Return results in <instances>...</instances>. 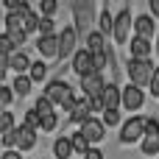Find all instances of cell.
I'll return each instance as SVG.
<instances>
[{"instance_id": "1", "label": "cell", "mask_w": 159, "mask_h": 159, "mask_svg": "<svg viewBox=\"0 0 159 159\" xmlns=\"http://www.w3.org/2000/svg\"><path fill=\"white\" fill-rule=\"evenodd\" d=\"M154 73H157V67H154L148 59H145V61H140V59H129V81H131L134 87H145V84H151Z\"/></svg>"}, {"instance_id": "2", "label": "cell", "mask_w": 159, "mask_h": 159, "mask_svg": "<svg viewBox=\"0 0 159 159\" xmlns=\"http://www.w3.org/2000/svg\"><path fill=\"white\" fill-rule=\"evenodd\" d=\"M145 140V117H131V120H126V126H123V131H120V143L123 145H129V143H137V140Z\"/></svg>"}, {"instance_id": "3", "label": "cell", "mask_w": 159, "mask_h": 159, "mask_svg": "<svg viewBox=\"0 0 159 159\" xmlns=\"http://www.w3.org/2000/svg\"><path fill=\"white\" fill-rule=\"evenodd\" d=\"M81 92H84V98H89V101H103L106 81H103L101 75H87V78H81Z\"/></svg>"}, {"instance_id": "4", "label": "cell", "mask_w": 159, "mask_h": 159, "mask_svg": "<svg viewBox=\"0 0 159 159\" xmlns=\"http://www.w3.org/2000/svg\"><path fill=\"white\" fill-rule=\"evenodd\" d=\"M45 98H50L53 103L64 106V103L73 98V89H70V84H67V81H50V84H48V89H45Z\"/></svg>"}, {"instance_id": "5", "label": "cell", "mask_w": 159, "mask_h": 159, "mask_svg": "<svg viewBox=\"0 0 159 159\" xmlns=\"http://www.w3.org/2000/svg\"><path fill=\"white\" fill-rule=\"evenodd\" d=\"M75 39H78V31H75L73 25H67V28L59 34V56H61V59L78 53V50H75Z\"/></svg>"}, {"instance_id": "6", "label": "cell", "mask_w": 159, "mask_h": 159, "mask_svg": "<svg viewBox=\"0 0 159 159\" xmlns=\"http://www.w3.org/2000/svg\"><path fill=\"white\" fill-rule=\"evenodd\" d=\"M73 70L81 75V78H87V75H95V64H92V53L87 50V48H81L75 56H73Z\"/></svg>"}, {"instance_id": "7", "label": "cell", "mask_w": 159, "mask_h": 159, "mask_svg": "<svg viewBox=\"0 0 159 159\" xmlns=\"http://www.w3.org/2000/svg\"><path fill=\"white\" fill-rule=\"evenodd\" d=\"M73 11H75V20H78V34H81L84 42H87V36H89V34H87V22L92 20V3H89V0H87V3L78 0V3H73Z\"/></svg>"}, {"instance_id": "8", "label": "cell", "mask_w": 159, "mask_h": 159, "mask_svg": "<svg viewBox=\"0 0 159 159\" xmlns=\"http://www.w3.org/2000/svg\"><path fill=\"white\" fill-rule=\"evenodd\" d=\"M81 134L89 140V145H95V143H101V140L106 137V126H103V120H95V117H89V120L81 126Z\"/></svg>"}, {"instance_id": "9", "label": "cell", "mask_w": 159, "mask_h": 159, "mask_svg": "<svg viewBox=\"0 0 159 159\" xmlns=\"http://www.w3.org/2000/svg\"><path fill=\"white\" fill-rule=\"evenodd\" d=\"M129 28H131V11H129V8H123V11L115 17V34H112V36H115V42H120V45H123V42L129 39Z\"/></svg>"}, {"instance_id": "10", "label": "cell", "mask_w": 159, "mask_h": 159, "mask_svg": "<svg viewBox=\"0 0 159 159\" xmlns=\"http://www.w3.org/2000/svg\"><path fill=\"white\" fill-rule=\"evenodd\" d=\"M143 101H145V95H143V89H140V87L129 84V87L123 89V109H129V112H137V109L143 106Z\"/></svg>"}, {"instance_id": "11", "label": "cell", "mask_w": 159, "mask_h": 159, "mask_svg": "<svg viewBox=\"0 0 159 159\" xmlns=\"http://www.w3.org/2000/svg\"><path fill=\"white\" fill-rule=\"evenodd\" d=\"M36 50L42 53V59H56L59 56V36H39L36 39Z\"/></svg>"}, {"instance_id": "12", "label": "cell", "mask_w": 159, "mask_h": 159, "mask_svg": "<svg viewBox=\"0 0 159 159\" xmlns=\"http://www.w3.org/2000/svg\"><path fill=\"white\" fill-rule=\"evenodd\" d=\"M103 106H106V112H117V106H123V89H120V87H115V84H106Z\"/></svg>"}, {"instance_id": "13", "label": "cell", "mask_w": 159, "mask_h": 159, "mask_svg": "<svg viewBox=\"0 0 159 159\" xmlns=\"http://www.w3.org/2000/svg\"><path fill=\"white\" fill-rule=\"evenodd\" d=\"M151 50H154L151 39H143V36H134V39H131V59L145 61V59L151 56Z\"/></svg>"}, {"instance_id": "14", "label": "cell", "mask_w": 159, "mask_h": 159, "mask_svg": "<svg viewBox=\"0 0 159 159\" xmlns=\"http://www.w3.org/2000/svg\"><path fill=\"white\" fill-rule=\"evenodd\" d=\"M31 67H34V61L28 59V53H25V50L11 53V70H14L17 75H28V73H31Z\"/></svg>"}, {"instance_id": "15", "label": "cell", "mask_w": 159, "mask_h": 159, "mask_svg": "<svg viewBox=\"0 0 159 159\" xmlns=\"http://www.w3.org/2000/svg\"><path fill=\"white\" fill-rule=\"evenodd\" d=\"M92 112H95V109H92V101H89V98H81V101H78V106L73 109L70 120H73V123H81V126H84V123L92 117Z\"/></svg>"}, {"instance_id": "16", "label": "cell", "mask_w": 159, "mask_h": 159, "mask_svg": "<svg viewBox=\"0 0 159 159\" xmlns=\"http://www.w3.org/2000/svg\"><path fill=\"white\" fill-rule=\"evenodd\" d=\"M154 17H148V14H143V17H137L134 20V31H137V36H143V39H151L154 36Z\"/></svg>"}, {"instance_id": "17", "label": "cell", "mask_w": 159, "mask_h": 159, "mask_svg": "<svg viewBox=\"0 0 159 159\" xmlns=\"http://www.w3.org/2000/svg\"><path fill=\"white\" fill-rule=\"evenodd\" d=\"M36 145V131L28 126H20V140H17V151H31Z\"/></svg>"}, {"instance_id": "18", "label": "cell", "mask_w": 159, "mask_h": 159, "mask_svg": "<svg viewBox=\"0 0 159 159\" xmlns=\"http://www.w3.org/2000/svg\"><path fill=\"white\" fill-rule=\"evenodd\" d=\"M53 154L59 159H70L73 154H75V148H73V140L70 137H59L56 143H53Z\"/></svg>"}, {"instance_id": "19", "label": "cell", "mask_w": 159, "mask_h": 159, "mask_svg": "<svg viewBox=\"0 0 159 159\" xmlns=\"http://www.w3.org/2000/svg\"><path fill=\"white\" fill-rule=\"evenodd\" d=\"M89 53H106V42H103V34L101 31H89L87 36V45H84Z\"/></svg>"}, {"instance_id": "20", "label": "cell", "mask_w": 159, "mask_h": 159, "mask_svg": "<svg viewBox=\"0 0 159 159\" xmlns=\"http://www.w3.org/2000/svg\"><path fill=\"white\" fill-rule=\"evenodd\" d=\"M98 25H101V34H103V36H106V34H115V17L109 14V8H103V11H101Z\"/></svg>"}, {"instance_id": "21", "label": "cell", "mask_w": 159, "mask_h": 159, "mask_svg": "<svg viewBox=\"0 0 159 159\" xmlns=\"http://www.w3.org/2000/svg\"><path fill=\"white\" fill-rule=\"evenodd\" d=\"M6 36L11 39V45L17 48V50H22V45H25V28H6Z\"/></svg>"}, {"instance_id": "22", "label": "cell", "mask_w": 159, "mask_h": 159, "mask_svg": "<svg viewBox=\"0 0 159 159\" xmlns=\"http://www.w3.org/2000/svg\"><path fill=\"white\" fill-rule=\"evenodd\" d=\"M22 126H28V129H34V131H42V115H39L36 109H28L25 117H22Z\"/></svg>"}, {"instance_id": "23", "label": "cell", "mask_w": 159, "mask_h": 159, "mask_svg": "<svg viewBox=\"0 0 159 159\" xmlns=\"http://www.w3.org/2000/svg\"><path fill=\"white\" fill-rule=\"evenodd\" d=\"M31 84H34L31 75H17V78H14V95H20V98L28 95V92H31Z\"/></svg>"}, {"instance_id": "24", "label": "cell", "mask_w": 159, "mask_h": 159, "mask_svg": "<svg viewBox=\"0 0 159 159\" xmlns=\"http://www.w3.org/2000/svg\"><path fill=\"white\" fill-rule=\"evenodd\" d=\"M70 140H73V148H75V154H89V140L81 134V131H75V134H70Z\"/></svg>"}, {"instance_id": "25", "label": "cell", "mask_w": 159, "mask_h": 159, "mask_svg": "<svg viewBox=\"0 0 159 159\" xmlns=\"http://www.w3.org/2000/svg\"><path fill=\"white\" fill-rule=\"evenodd\" d=\"M34 109H36L42 117H50V115H56V112H53V101H50V98H45V95L36 101V106H34Z\"/></svg>"}, {"instance_id": "26", "label": "cell", "mask_w": 159, "mask_h": 159, "mask_svg": "<svg viewBox=\"0 0 159 159\" xmlns=\"http://www.w3.org/2000/svg\"><path fill=\"white\" fill-rule=\"evenodd\" d=\"M17 126H14V115L11 112H3L0 115V137H6L8 131H14Z\"/></svg>"}, {"instance_id": "27", "label": "cell", "mask_w": 159, "mask_h": 159, "mask_svg": "<svg viewBox=\"0 0 159 159\" xmlns=\"http://www.w3.org/2000/svg\"><path fill=\"white\" fill-rule=\"evenodd\" d=\"M143 154L145 157H157L159 154V137H145L143 140Z\"/></svg>"}, {"instance_id": "28", "label": "cell", "mask_w": 159, "mask_h": 159, "mask_svg": "<svg viewBox=\"0 0 159 159\" xmlns=\"http://www.w3.org/2000/svg\"><path fill=\"white\" fill-rule=\"evenodd\" d=\"M31 81H45V75H48V64L45 61H34V67H31Z\"/></svg>"}, {"instance_id": "29", "label": "cell", "mask_w": 159, "mask_h": 159, "mask_svg": "<svg viewBox=\"0 0 159 159\" xmlns=\"http://www.w3.org/2000/svg\"><path fill=\"white\" fill-rule=\"evenodd\" d=\"M11 101H14V87H3V84H0V106L6 109Z\"/></svg>"}, {"instance_id": "30", "label": "cell", "mask_w": 159, "mask_h": 159, "mask_svg": "<svg viewBox=\"0 0 159 159\" xmlns=\"http://www.w3.org/2000/svg\"><path fill=\"white\" fill-rule=\"evenodd\" d=\"M145 137H159V120L145 117Z\"/></svg>"}, {"instance_id": "31", "label": "cell", "mask_w": 159, "mask_h": 159, "mask_svg": "<svg viewBox=\"0 0 159 159\" xmlns=\"http://www.w3.org/2000/svg\"><path fill=\"white\" fill-rule=\"evenodd\" d=\"M39 36H53V20H50V17H42V22H39Z\"/></svg>"}, {"instance_id": "32", "label": "cell", "mask_w": 159, "mask_h": 159, "mask_svg": "<svg viewBox=\"0 0 159 159\" xmlns=\"http://www.w3.org/2000/svg\"><path fill=\"white\" fill-rule=\"evenodd\" d=\"M92 64H95V75H101V70L106 67V53H92Z\"/></svg>"}, {"instance_id": "33", "label": "cell", "mask_w": 159, "mask_h": 159, "mask_svg": "<svg viewBox=\"0 0 159 159\" xmlns=\"http://www.w3.org/2000/svg\"><path fill=\"white\" fill-rule=\"evenodd\" d=\"M0 53H8V56H11V53H17V48L11 45V39H8L6 34H0Z\"/></svg>"}, {"instance_id": "34", "label": "cell", "mask_w": 159, "mask_h": 159, "mask_svg": "<svg viewBox=\"0 0 159 159\" xmlns=\"http://www.w3.org/2000/svg\"><path fill=\"white\" fill-rule=\"evenodd\" d=\"M56 8H59V6H56V0H42V3H39V11H42L45 17H50Z\"/></svg>"}, {"instance_id": "35", "label": "cell", "mask_w": 159, "mask_h": 159, "mask_svg": "<svg viewBox=\"0 0 159 159\" xmlns=\"http://www.w3.org/2000/svg\"><path fill=\"white\" fill-rule=\"evenodd\" d=\"M120 123V112H103V126H117Z\"/></svg>"}, {"instance_id": "36", "label": "cell", "mask_w": 159, "mask_h": 159, "mask_svg": "<svg viewBox=\"0 0 159 159\" xmlns=\"http://www.w3.org/2000/svg\"><path fill=\"white\" fill-rule=\"evenodd\" d=\"M59 126V117L56 115H50V117H42V131H53Z\"/></svg>"}, {"instance_id": "37", "label": "cell", "mask_w": 159, "mask_h": 159, "mask_svg": "<svg viewBox=\"0 0 159 159\" xmlns=\"http://www.w3.org/2000/svg\"><path fill=\"white\" fill-rule=\"evenodd\" d=\"M8 67H11V56H8V53H0V78L6 75Z\"/></svg>"}, {"instance_id": "38", "label": "cell", "mask_w": 159, "mask_h": 159, "mask_svg": "<svg viewBox=\"0 0 159 159\" xmlns=\"http://www.w3.org/2000/svg\"><path fill=\"white\" fill-rule=\"evenodd\" d=\"M148 87H151V92H154V95H159V67H157V73H154V78H151V84H148Z\"/></svg>"}, {"instance_id": "39", "label": "cell", "mask_w": 159, "mask_h": 159, "mask_svg": "<svg viewBox=\"0 0 159 159\" xmlns=\"http://www.w3.org/2000/svg\"><path fill=\"white\" fill-rule=\"evenodd\" d=\"M84 159H103V154H101L98 148H89V154H87Z\"/></svg>"}, {"instance_id": "40", "label": "cell", "mask_w": 159, "mask_h": 159, "mask_svg": "<svg viewBox=\"0 0 159 159\" xmlns=\"http://www.w3.org/2000/svg\"><path fill=\"white\" fill-rule=\"evenodd\" d=\"M0 159H22V157H20V151H3Z\"/></svg>"}, {"instance_id": "41", "label": "cell", "mask_w": 159, "mask_h": 159, "mask_svg": "<svg viewBox=\"0 0 159 159\" xmlns=\"http://www.w3.org/2000/svg\"><path fill=\"white\" fill-rule=\"evenodd\" d=\"M148 8H151V14H154V17H159V0H151V3H148Z\"/></svg>"}, {"instance_id": "42", "label": "cell", "mask_w": 159, "mask_h": 159, "mask_svg": "<svg viewBox=\"0 0 159 159\" xmlns=\"http://www.w3.org/2000/svg\"><path fill=\"white\" fill-rule=\"evenodd\" d=\"M0 22H3V25H6V17H3V11H0Z\"/></svg>"}, {"instance_id": "43", "label": "cell", "mask_w": 159, "mask_h": 159, "mask_svg": "<svg viewBox=\"0 0 159 159\" xmlns=\"http://www.w3.org/2000/svg\"><path fill=\"white\" fill-rule=\"evenodd\" d=\"M157 53H159V39H157Z\"/></svg>"}]
</instances>
